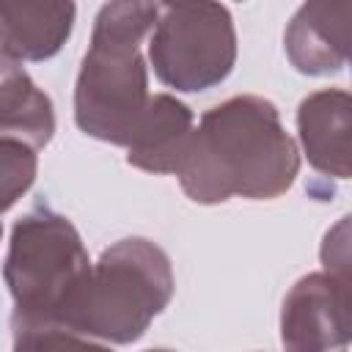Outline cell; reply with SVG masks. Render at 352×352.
Masks as SVG:
<instances>
[{"mask_svg": "<svg viewBox=\"0 0 352 352\" xmlns=\"http://www.w3.org/2000/svg\"><path fill=\"white\" fill-rule=\"evenodd\" d=\"M74 6H0V36L8 52L44 58L69 36Z\"/></svg>", "mask_w": 352, "mask_h": 352, "instance_id": "obj_6", "label": "cell"}, {"mask_svg": "<svg viewBox=\"0 0 352 352\" xmlns=\"http://www.w3.org/2000/svg\"><path fill=\"white\" fill-rule=\"evenodd\" d=\"M151 36L157 74L182 91H198L223 80L234 60V30L220 6H160Z\"/></svg>", "mask_w": 352, "mask_h": 352, "instance_id": "obj_5", "label": "cell"}, {"mask_svg": "<svg viewBox=\"0 0 352 352\" xmlns=\"http://www.w3.org/2000/svg\"><path fill=\"white\" fill-rule=\"evenodd\" d=\"M85 272L80 239L63 217L41 212L16 226L8 280L25 324L55 316Z\"/></svg>", "mask_w": 352, "mask_h": 352, "instance_id": "obj_4", "label": "cell"}, {"mask_svg": "<svg viewBox=\"0 0 352 352\" xmlns=\"http://www.w3.org/2000/svg\"><path fill=\"white\" fill-rule=\"evenodd\" d=\"M47 333H38V327L33 324H22V336L16 344V352H107L91 344H80L74 338H63L50 333V327H44Z\"/></svg>", "mask_w": 352, "mask_h": 352, "instance_id": "obj_9", "label": "cell"}, {"mask_svg": "<svg viewBox=\"0 0 352 352\" xmlns=\"http://www.w3.org/2000/svg\"><path fill=\"white\" fill-rule=\"evenodd\" d=\"M36 160L33 154L14 140H0V209L11 206L14 198L33 182Z\"/></svg>", "mask_w": 352, "mask_h": 352, "instance_id": "obj_8", "label": "cell"}, {"mask_svg": "<svg viewBox=\"0 0 352 352\" xmlns=\"http://www.w3.org/2000/svg\"><path fill=\"white\" fill-rule=\"evenodd\" d=\"M157 14L160 6L140 3L102 8L94 47L77 82V121L85 132L129 146L140 135L154 102L146 104V74L138 44Z\"/></svg>", "mask_w": 352, "mask_h": 352, "instance_id": "obj_2", "label": "cell"}, {"mask_svg": "<svg viewBox=\"0 0 352 352\" xmlns=\"http://www.w3.org/2000/svg\"><path fill=\"white\" fill-rule=\"evenodd\" d=\"M0 132H19L33 143H47L52 135L50 99L33 88L8 52H0Z\"/></svg>", "mask_w": 352, "mask_h": 352, "instance_id": "obj_7", "label": "cell"}, {"mask_svg": "<svg viewBox=\"0 0 352 352\" xmlns=\"http://www.w3.org/2000/svg\"><path fill=\"white\" fill-rule=\"evenodd\" d=\"M170 294L165 256L143 239H126L107 250L96 272H85L55 319L77 333L132 341L143 333Z\"/></svg>", "mask_w": 352, "mask_h": 352, "instance_id": "obj_3", "label": "cell"}, {"mask_svg": "<svg viewBox=\"0 0 352 352\" xmlns=\"http://www.w3.org/2000/svg\"><path fill=\"white\" fill-rule=\"evenodd\" d=\"M283 148H292V143L280 132L272 104L234 99L204 118L176 170L195 201H223L228 192L272 195L289 187L297 160L256 154Z\"/></svg>", "mask_w": 352, "mask_h": 352, "instance_id": "obj_1", "label": "cell"}]
</instances>
